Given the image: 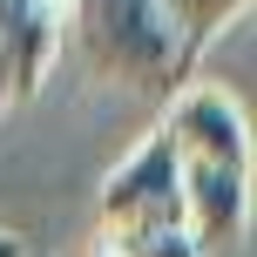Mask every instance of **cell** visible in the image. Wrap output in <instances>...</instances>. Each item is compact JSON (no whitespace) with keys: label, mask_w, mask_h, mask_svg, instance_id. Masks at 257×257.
<instances>
[{"label":"cell","mask_w":257,"mask_h":257,"mask_svg":"<svg viewBox=\"0 0 257 257\" xmlns=\"http://www.w3.org/2000/svg\"><path fill=\"white\" fill-rule=\"evenodd\" d=\"M75 48L102 81L149 95V102H169L176 88H190L196 68L190 34L163 0H75Z\"/></svg>","instance_id":"1"},{"label":"cell","mask_w":257,"mask_h":257,"mask_svg":"<svg viewBox=\"0 0 257 257\" xmlns=\"http://www.w3.org/2000/svg\"><path fill=\"white\" fill-rule=\"evenodd\" d=\"M183 223V169L163 136L122 156L102 176V230H169Z\"/></svg>","instance_id":"2"},{"label":"cell","mask_w":257,"mask_h":257,"mask_svg":"<svg viewBox=\"0 0 257 257\" xmlns=\"http://www.w3.org/2000/svg\"><path fill=\"white\" fill-rule=\"evenodd\" d=\"M156 136L169 142L176 163H230V169H250L244 108H237L223 88H176L163 102V128H156Z\"/></svg>","instance_id":"3"},{"label":"cell","mask_w":257,"mask_h":257,"mask_svg":"<svg viewBox=\"0 0 257 257\" xmlns=\"http://www.w3.org/2000/svg\"><path fill=\"white\" fill-rule=\"evenodd\" d=\"M61 0H0V115L34 102L61 54Z\"/></svg>","instance_id":"4"},{"label":"cell","mask_w":257,"mask_h":257,"mask_svg":"<svg viewBox=\"0 0 257 257\" xmlns=\"http://www.w3.org/2000/svg\"><path fill=\"white\" fill-rule=\"evenodd\" d=\"M183 169V230L196 250H223L250 223V169L230 163H176Z\"/></svg>","instance_id":"5"},{"label":"cell","mask_w":257,"mask_h":257,"mask_svg":"<svg viewBox=\"0 0 257 257\" xmlns=\"http://www.w3.org/2000/svg\"><path fill=\"white\" fill-rule=\"evenodd\" d=\"M163 7H169V14H176V27H183V34H190V48H196V54H203V48H210V41H217V34H223V27H230V21H237V14H244V7H250V0H163Z\"/></svg>","instance_id":"6"},{"label":"cell","mask_w":257,"mask_h":257,"mask_svg":"<svg viewBox=\"0 0 257 257\" xmlns=\"http://www.w3.org/2000/svg\"><path fill=\"white\" fill-rule=\"evenodd\" d=\"M102 244H108V257H203L183 223H169V230H102Z\"/></svg>","instance_id":"7"},{"label":"cell","mask_w":257,"mask_h":257,"mask_svg":"<svg viewBox=\"0 0 257 257\" xmlns=\"http://www.w3.org/2000/svg\"><path fill=\"white\" fill-rule=\"evenodd\" d=\"M0 257H21V237L14 230H0Z\"/></svg>","instance_id":"8"}]
</instances>
